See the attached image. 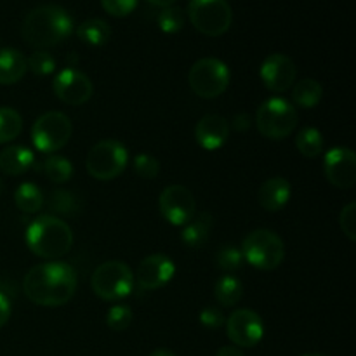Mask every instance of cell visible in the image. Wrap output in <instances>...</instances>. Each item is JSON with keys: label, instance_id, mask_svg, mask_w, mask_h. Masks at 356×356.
<instances>
[{"label": "cell", "instance_id": "6da1fadb", "mask_svg": "<svg viewBox=\"0 0 356 356\" xmlns=\"http://www.w3.org/2000/svg\"><path fill=\"white\" fill-rule=\"evenodd\" d=\"M76 282L75 270L68 263L49 261L28 271L23 280V291L33 305L58 308L75 296Z\"/></svg>", "mask_w": 356, "mask_h": 356}, {"label": "cell", "instance_id": "7a4b0ae2", "mask_svg": "<svg viewBox=\"0 0 356 356\" xmlns=\"http://www.w3.org/2000/svg\"><path fill=\"white\" fill-rule=\"evenodd\" d=\"M73 33V19L58 3H44L24 16L21 35L35 49L59 45Z\"/></svg>", "mask_w": 356, "mask_h": 356}, {"label": "cell", "instance_id": "3957f363", "mask_svg": "<svg viewBox=\"0 0 356 356\" xmlns=\"http://www.w3.org/2000/svg\"><path fill=\"white\" fill-rule=\"evenodd\" d=\"M28 249L42 259L58 261L73 247V232L63 219L56 216H38L26 229Z\"/></svg>", "mask_w": 356, "mask_h": 356}, {"label": "cell", "instance_id": "277c9868", "mask_svg": "<svg viewBox=\"0 0 356 356\" xmlns=\"http://www.w3.org/2000/svg\"><path fill=\"white\" fill-rule=\"evenodd\" d=\"M240 250L250 266L263 271L278 268L285 257L284 240L270 229H254L245 236Z\"/></svg>", "mask_w": 356, "mask_h": 356}, {"label": "cell", "instance_id": "5b68a950", "mask_svg": "<svg viewBox=\"0 0 356 356\" xmlns=\"http://www.w3.org/2000/svg\"><path fill=\"white\" fill-rule=\"evenodd\" d=\"M298 122V110L282 97H271L257 108L256 127L268 139H285L294 132Z\"/></svg>", "mask_w": 356, "mask_h": 356}, {"label": "cell", "instance_id": "8992f818", "mask_svg": "<svg viewBox=\"0 0 356 356\" xmlns=\"http://www.w3.org/2000/svg\"><path fill=\"white\" fill-rule=\"evenodd\" d=\"M90 287L103 301H120L132 292L134 275L122 261H106L94 270Z\"/></svg>", "mask_w": 356, "mask_h": 356}, {"label": "cell", "instance_id": "52a82bcc", "mask_svg": "<svg viewBox=\"0 0 356 356\" xmlns=\"http://www.w3.org/2000/svg\"><path fill=\"white\" fill-rule=\"evenodd\" d=\"M129 163V153L117 139H103L89 149L87 172L97 181H111L120 176Z\"/></svg>", "mask_w": 356, "mask_h": 356}, {"label": "cell", "instance_id": "ba28073f", "mask_svg": "<svg viewBox=\"0 0 356 356\" xmlns=\"http://www.w3.org/2000/svg\"><path fill=\"white\" fill-rule=\"evenodd\" d=\"M188 16L191 24L207 37H221L233 23L228 0H190Z\"/></svg>", "mask_w": 356, "mask_h": 356}, {"label": "cell", "instance_id": "9c48e42d", "mask_svg": "<svg viewBox=\"0 0 356 356\" xmlns=\"http://www.w3.org/2000/svg\"><path fill=\"white\" fill-rule=\"evenodd\" d=\"M188 83L198 97L214 99L229 86V70L221 59H198L188 73Z\"/></svg>", "mask_w": 356, "mask_h": 356}, {"label": "cell", "instance_id": "30bf717a", "mask_svg": "<svg viewBox=\"0 0 356 356\" xmlns=\"http://www.w3.org/2000/svg\"><path fill=\"white\" fill-rule=\"evenodd\" d=\"M73 132L72 120L61 111H47L35 120L31 141L42 153H54L65 148Z\"/></svg>", "mask_w": 356, "mask_h": 356}, {"label": "cell", "instance_id": "8fae6325", "mask_svg": "<svg viewBox=\"0 0 356 356\" xmlns=\"http://www.w3.org/2000/svg\"><path fill=\"white\" fill-rule=\"evenodd\" d=\"M159 209L162 218L172 226H184L195 216L197 202L186 186H167L159 197Z\"/></svg>", "mask_w": 356, "mask_h": 356}, {"label": "cell", "instance_id": "7c38bea8", "mask_svg": "<svg viewBox=\"0 0 356 356\" xmlns=\"http://www.w3.org/2000/svg\"><path fill=\"white\" fill-rule=\"evenodd\" d=\"M226 334L235 346L254 348L264 336L263 318L252 309H236L226 318Z\"/></svg>", "mask_w": 356, "mask_h": 356}, {"label": "cell", "instance_id": "4fadbf2b", "mask_svg": "<svg viewBox=\"0 0 356 356\" xmlns=\"http://www.w3.org/2000/svg\"><path fill=\"white\" fill-rule=\"evenodd\" d=\"M323 172L327 181L339 190H350L356 183V155L346 146L329 149L323 159Z\"/></svg>", "mask_w": 356, "mask_h": 356}, {"label": "cell", "instance_id": "5bb4252c", "mask_svg": "<svg viewBox=\"0 0 356 356\" xmlns=\"http://www.w3.org/2000/svg\"><path fill=\"white\" fill-rule=\"evenodd\" d=\"M52 89H54V94L59 101L72 104V106L87 103L94 92V86L89 76L73 68L59 72L52 82Z\"/></svg>", "mask_w": 356, "mask_h": 356}, {"label": "cell", "instance_id": "9a60e30c", "mask_svg": "<svg viewBox=\"0 0 356 356\" xmlns=\"http://www.w3.org/2000/svg\"><path fill=\"white\" fill-rule=\"evenodd\" d=\"M261 80L271 92H285L298 76L294 61L285 54H270L261 65Z\"/></svg>", "mask_w": 356, "mask_h": 356}, {"label": "cell", "instance_id": "2e32d148", "mask_svg": "<svg viewBox=\"0 0 356 356\" xmlns=\"http://www.w3.org/2000/svg\"><path fill=\"white\" fill-rule=\"evenodd\" d=\"M176 273L172 259L163 254H152L139 263L136 271V280L145 291H156L172 280Z\"/></svg>", "mask_w": 356, "mask_h": 356}, {"label": "cell", "instance_id": "e0dca14e", "mask_svg": "<svg viewBox=\"0 0 356 356\" xmlns=\"http://www.w3.org/2000/svg\"><path fill=\"white\" fill-rule=\"evenodd\" d=\"M197 143L207 152L219 149L229 138V122L221 115H205L195 127Z\"/></svg>", "mask_w": 356, "mask_h": 356}, {"label": "cell", "instance_id": "ac0fdd59", "mask_svg": "<svg viewBox=\"0 0 356 356\" xmlns=\"http://www.w3.org/2000/svg\"><path fill=\"white\" fill-rule=\"evenodd\" d=\"M259 205L268 212H278L291 200V183L285 177H270L257 191Z\"/></svg>", "mask_w": 356, "mask_h": 356}, {"label": "cell", "instance_id": "d6986e66", "mask_svg": "<svg viewBox=\"0 0 356 356\" xmlns=\"http://www.w3.org/2000/svg\"><path fill=\"white\" fill-rule=\"evenodd\" d=\"M35 165V155L26 146H7L0 152V170L7 176H21Z\"/></svg>", "mask_w": 356, "mask_h": 356}, {"label": "cell", "instance_id": "ffe728a7", "mask_svg": "<svg viewBox=\"0 0 356 356\" xmlns=\"http://www.w3.org/2000/svg\"><path fill=\"white\" fill-rule=\"evenodd\" d=\"M28 72L26 58L16 49H0V86L17 83Z\"/></svg>", "mask_w": 356, "mask_h": 356}, {"label": "cell", "instance_id": "44dd1931", "mask_svg": "<svg viewBox=\"0 0 356 356\" xmlns=\"http://www.w3.org/2000/svg\"><path fill=\"white\" fill-rule=\"evenodd\" d=\"M212 226H214V218L209 212H200V214L193 216L184 225L183 233H181V240L190 249H198V247H202L209 240Z\"/></svg>", "mask_w": 356, "mask_h": 356}, {"label": "cell", "instance_id": "7402d4cb", "mask_svg": "<svg viewBox=\"0 0 356 356\" xmlns=\"http://www.w3.org/2000/svg\"><path fill=\"white\" fill-rule=\"evenodd\" d=\"M80 40L92 47H101L106 44L111 37V28L106 21L99 19V17H92V19H86L83 23L79 24L76 30Z\"/></svg>", "mask_w": 356, "mask_h": 356}, {"label": "cell", "instance_id": "603a6c76", "mask_svg": "<svg viewBox=\"0 0 356 356\" xmlns=\"http://www.w3.org/2000/svg\"><path fill=\"white\" fill-rule=\"evenodd\" d=\"M214 294L219 305L225 306V308H229V306H235L240 302V299H242L243 296V285L236 277L222 275V277L216 282Z\"/></svg>", "mask_w": 356, "mask_h": 356}, {"label": "cell", "instance_id": "cb8c5ba5", "mask_svg": "<svg viewBox=\"0 0 356 356\" xmlns=\"http://www.w3.org/2000/svg\"><path fill=\"white\" fill-rule=\"evenodd\" d=\"M14 202L19 211L26 212V214H35L44 207V193L37 184L23 183L17 186L16 193H14Z\"/></svg>", "mask_w": 356, "mask_h": 356}, {"label": "cell", "instance_id": "d4e9b609", "mask_svg": "<svg viewBox=\"0 0 356 356\" xmlns=\"http://www.w3.org/2000/svg\"><path fill=\"white\" fill-rule=\"evenodd\" d=\"M47 207L54 214L76 216L82 211V200L70 190H54L49 195Z\"/></svg>", "mask_w": 356, "mask_h": 356}, {"label": "cell", "instance_id": "484cf974", "mask_svg": "<svg viewBox=\"0 0 356 356\" xmlns=\"http://www.w3.org/2000/svg\"><path fill=\"white\" fill-rule=\"evenodd\" d=\"M323 97V87L320 82L313 79H305L301 82L296 83L294 90H292V99L296 104L302 108H315L316 104L322 101Z\"/></svg>", "mask_w": 356, "mask_h": 356}, {"label": "cell", "instance_id": "4316f807", "mask_svg": "<svg viewBox=\"0 0 356 356\" xmlns=\"http://www.w3.org/2000/svg\"><path fill=\"white\" fill-rule=\"evenodd\" d=\"M296 148L306 159H316L323 152V136L318 129L305 127L296 136Z\"/></svg>", "mask_w": 356, "mask_h": 356}, {"label": "cell", "instance_id": "83f0119b", "mask_svg": "<svg viewBox=\"0 0 356 356\" xmlns=\"http://www.w3.org/2000/svg\"><path fill=\"white\" fill-rule=\"evenodd\" d=\"M23 131V118L14 108L0 106V145L13 141Z\"/></svg>", "mask_w": 356, "mask_h": 356}, {"label": "cell", "instance_id": "f1b7e54d", "mask_svg": "<svg viewBox=\"0 0 356 356\" xmlns=\"http://www.w3.org/2000/svg\"><path fill=\"white\" fill-rule=\"evenodd\" d=\"M45 177L56 184L66 183L73 176V165L68 159L61 155H51L42 165Z\"/></svg>", "mask_w": 356, "mask_h": 356}, {"label": "cell", "instance_id": "f546056e", "mask_svg": "<svg viewBox=\"0 0 356 356\" xmlns=\"http://www.w3.org/2000/svg\"><path fill=\"white\" fill-rule=\"evenodd\" d=\"M242 264H243V254L238 247L225 245L216 252V266H218L219 270L226 271V273L240 270Z\"/></svg>", "mask_w": 356, "mask_h": 356}, {"label": "cell", "instance_id": "4dcf8cb0", "mask_svg": "<svg viewBox=\"0 0 356 356\" xmlns=\"http://www.w3.org/2000/svg\"><path fill=\"white\" fill-rule=\"evenodd\" d=\"M159 26L169 35L177 33L184 26V13L176 6L163 7L162 13L159 14Z\"/></svg>", "mask_w": 356, "mask_h": 356}, {"label": "cell", "instance_id": "1f68e13d", "mask_svg": "<svg viewBox=\"0 0 356 356\" xmlns=\"http://www.w3.org/2000/svg\"><path fill=\"white\" fill-rule=\"evenodd\" d=\"M132 323V309L127 305H115L106 313V325L115 332H124Z\"/></svg>", "mask_w": 356, "mask_h": 356}, {"label": "cell", "instance_id": "d6a6232c", "mask_svg": "<svg viewBox=\"0 0 356 356\" xmlns=\"http://www.w3.org/2000/svg\"><path fill=\"white\" fill-rule=\"evenodd\" d=\"M26 65H28V70H30L33 75H38V76L51 75L56 68L54 58L45 51H35L33 54L26 59Z\"/></svg>", "mask_w": 356, "mask_h": 356}, {"label": "cell", "instance_id": "836d02e7", "mask_svg": "<svg viewBox=\"0 0 356 356\" xmlns=\"http://www.w3.org/2000/svg\"><path fill=\"white\" fill-rule=\"evenodd\" d=\"M134 170L141 179H155L160 172V162L149 153H139L134 159Z\"/></svg>", "mask_w": 356, "mask_h": 356}, {"label": "cell", "instance_id": "e575fe53", "mask_svg": "<svg viewBox=\"0 0 356 356\" xmlns=\"http://www.w3.org/2000/svg\"><path fill=\"white\" fill-rule=\"evenodd\" d=\"M339 225L344 235H346L351 242H355L356 240V202H350V204L341 211Z\"/></svg>", "mask_w": 356, "mask_h": 356}, {"label": "cell", "instance_id": "d590c367", "mask_svg": "<svg viewBox=\"0 0 356 356\" xmlns=\"http://www.w3.org/2000/svg\"><path fill=\"white\" fill-rule=\"evenodd\" d=\"M101 6L110 16L125 17L138 7V0H101Z\"/></svg>", "mask_w": 356, "mask_h": 356}, {"label": "cell", "instance_id": "8d00e7d4", "mask_svg": "<svg viewBox=\"0 0 356 356\" xmlns=\"http://www.w3.org/2000/svg\"><path fill=\"white\" fill-rule=\"evenodd\" d=\"M226 318L222 315L221 309H218L216 306H209V308H204L200 313V323L207 329H219V327L225 325Z\"/></svg>", "mask_w": 356, "mask_h": 356}, {"label": "cell", "instance_id": "74e56055", "mask_svg": "<svg viewBox=\"0 0 356 356\" xmlns=\"http://www.w3.org/2000/svg\"><path fill=\"white\" fill-rule=\"evenodd\" d=\"M10 318V301L6 294L0 292V329L9 322Z\"/></svg>", "mask_w": 356, "mask_h": 356}, {"label": "cell", "instance_id": "f35d334b", "mask_svg": "<svg viewBox=\"0 0 356 356\" xmlns=\"http://www.w3.org/2000/svg\"><path fill=\"white\" fill-rule=\"evenodd\" d=\"M232 127L235 129V131H238V132H243V131H247V129L250 127V117H249V115H245V113H240V115H236V117L233 118V124H232Z\"/></svg>", "mask_w": 356, "mask_h": 356}, {"label": "cell", "instance_id": "ab89813d", "mask_svg": "<svg viewBox=\"0 0 356 356\" xmlns=\"http://www.w3.org/2000/svg\"><path fill=\"white\" fill-rule=\"evenodd\" d=\"M216 356H243L242 351L238 348H233V346H222L221 350L216 353Z\"/></svg>", "mask_w": 356, "mask_h": 356}, {"label": "cell", "instance_id": "60d3db41", "mask_svg": "<svg viewBox=\"0 0 356 356\" xmlns=\"http://www.w3.org/2000/svg\"><path fill=\"white\" fill-rule=\"evenodd\" d=\"M149 3H153V6H156V7H169V6H172V3H176V0H148Z\"/></svg>", "mask_w": 356, "mask_h": 356}, {"label": "cell", "instance_id": "b9f144b4", "mask_svg": "<svg viewBox=\"0 0 356 356\" xmlns=\"http://www.w3.org/2000/svg\"><path fill=\"white\" fill-rule=\"evenodd\" d=\"M149 356H177V355H174L172 351L169 350H155L153 353H149Z\"/></svg>", "mask_w": 356, "mask_h": 356}, {"label": "cell", "instance_id": "7bdbcfd3", "mask_svg": "<svg viewBox=\"0 0 356 356\" xmlns=\"http://www.w3.org/2000/svg\"><path fill=\"white\" fill-rule=\"evenodd\" d=\"M305 356H329V355H322V353H308V355H305Z\"/></svg>", "mask_w": 356, "mask_h": 356}, {"label": "cell", "instance_id": "ee69618b", "mask_svg": "<svg viewBox=\"0 0 356 356\" xmlns=\"http://www.w3.org/2000/svg\"><path fill=\"white\" fill-rule=\"evenodd\" d=\"M2 191H3V181L0 179V193H2Z\"/></svg>", "mask_w": 356, "mask_h": 356}]
</instances>
